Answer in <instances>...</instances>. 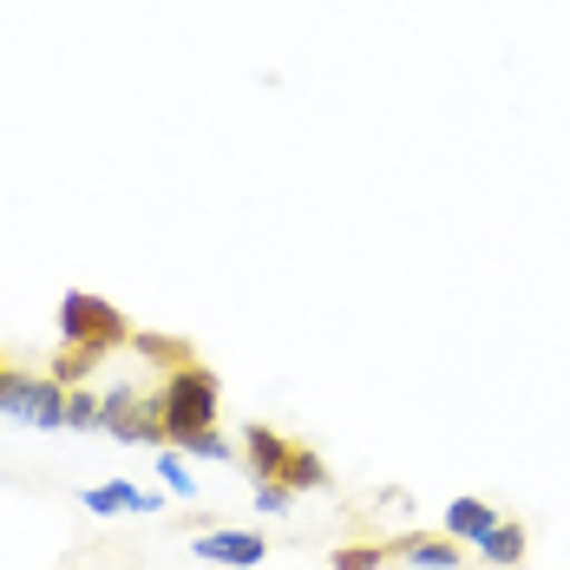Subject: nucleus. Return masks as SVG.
Wrapping results in <instances>:
<instances>
[{
    "mask_svg": "<svg viewBox=\"0 0 570 570\" xmlns=\"http://www.w3.org/2000/svg\"><path fill=\"white\" fill-rule=\"evenodd\" d=\"M256 505H263V512H288V505H295V492H288L283 479H256Z\"/></svg>",
    "mask_w": 570,
    "mask_h": 570,
    "instance_id": "4468645a",
    "label": "nucleus"
},
{
    "mask_svg": "<svg viewBox=\"0 0 570 570\" xmlns=\"http://www.w3.org/2000/svg\"><path fill=\"white\" fill-rule=\"evenodd\" d=\"M99 361H106V354H92V347H66V342H59V354H53V367H47V374H53L59 387H79V381H86V374H92Z\"/></svg>",
    "mask_w": 570,
    "mask_h": 570,
    "instance_id": "9b49d317",
    "label": "nucleus"
},
{
    "mask_svg": "<svg viewBox=\"0 0 570 570\" xmlns=\"http://www.w3.org/2000/svg\"><path fill=\"white\" fill-rule=\"evenodd\" d=\"M440 524H446V538H453V544H479V538H485V531L499 524V512H492L485 499H453Z\"/></svg>",
    "mask_w": 570,
    "mask_h": 570,
    "instance_id": "6e6552de",
    "label": "nucleus"
},
{
    "mask_svg": "<svg viewBox=\"0 0 570 570\" xmlns=\"http://www.w3.org/2000/svg\"><path fill=\"white\" fill-rule=\"evenodd\" d=\"M0 374H7V354H0Z\"/></svg>",
    "mask_w": 570,
    "mask_h": 570,
    "instance_id": "f3484780",
    "label": "nucleus"
},
{
    "mask_svg": "<svg viewBox=\"0 0 570 570\" xmlns=\"http://www.w3.org/2000/svg\"><path fill=\"white\" fill-rule=\"evenodd\" d=\"M381 558H387V551H374V544H361V551H342V558H335V570H374Z\"/></svg>",
    "mask_w": 570,
    "mask_h": 570,
    "instance_id": "dca6fc26",
    "label": "nucleus"
},
{
    "mask_svg": "<svg viewBox=\"0 0 570 570\" xmlns=\"http://www.w3.org/2000/svg\"><path fill=\"white\" fill-rule=\"evenodd\" d=\"M0 420H20V426H66V387L53 374H27V367H7L0 374Z\"/></svg>",
    "mask_w": 570,
    "mask_h": 570,
    "instance_id": "7ed1b4c3",
    "label": "nucleus"
},
{
    "mask_svg": "<svg viewBox=\"0 0 570 570\" xmlns=\"http://www.w3.org/2000/svg\"><path fill=\"white\" fill-rule=\"evenodd\" d=\"M158 472H165V492L171 499H197V472L184 465V446H158Z\"/></svg>",
    "mask_w": 570,
    "mask_h": 570,
    "instance_id": "f8f14e48",
    "label": "nucleus"
},
{
    "mask_svg": "<svg viewBox=\"0 0 570 570\" xmlns=\"http://www.w3.org/2000/svg\"><path fill=\"white\" fill-rule=\"evenodd\" d=\"M283 485H288V492H328V485H335V472L322 465V453H308V446H288Z\"/></svg>",
    "mask_w": 570,
    "mask_h": 570,
    "instance_id": "9d476101",
    "label": "nucleus"
},
{
    "mask_svg": "<svg viewBox=\"0 0 570 570\" xmlns=\"http://www.w3.org/2000/svg\"><path fill=\"white\" fill-rule=\"evenodd\" d=\"M165 394V446H190L204 433H217V406H224V381L204 367V361H177L171 381L158 387Z\"/></svg>",
    "mask_w": 570,
    "mask_h": 570,
    "instance_id": "f257e3e1",
    "label": "nucleus"
},
{
    "mask_svg": "<svg viewBox=\"0 0 570 570\" xmlns=\"http://www.w3.org/2000/svg\"><path fill=\"white\" fill-rule=\"evenodd\" d=\"M184 453H190V459H229V440H224V433H204V440H190Z\"/></svg>",
    "mask_w": 570,
    "mask_h": 570,
    "instance_id": "2eb2a0df",
    "label": "nucleus"
},
{
    "mask_svg": "<svg viewBox=\"0 0 570 570\" xmlns=\"http://www.w3.org/2000/svg\"><path fill=\"white\" fill-rule=\"evenodd\" d=\"M243 465H249V479H283L288 440L276 426H256V420H249V433H243Z\"/></svg>",
    "mask_w": 570,
    "mask_h": 570,
    "instance_id": "423d86ee",
    "label": "nucleus"
},
{
    "mask_svg": "<svg viewBox=\"0 0 570 570\" xmlns=\"http://www.w3.org/2000/svg\"><path fill=\"white\" fill-rule=\"evenodd\" d=\"M106 406V433L125 446H165V394H145L138 381H125L99 400Z\"/></svg>",
    "mask_w": 570,
    "mask_h": 570,
    "instance_id": "20e7f679",
    "label": "nucleus"
},
{
    "mask_svg": "<svg viewBox=\"0 0 570 570\" xmlns=\"http://www.w3.org/2000/svg\"><path fill=\"white\" fill-rule=\"evenodd\" d=\"M66 426H79V433H99V426H106V406H99V394H86V387H66Z\"/></svg>",
    "mask_w": 570,
    "mask_h": 570,
    "instance_id": "ddd939ff",
    "label": "nucleus"
},
{
    "mask_svg": "<svg viewBox=\"0 0 570 570\" xmlns=\"http://www.w3.org/2000/svg\"><path fill=\"white\" fill-rule=\"evenodd\" d=\"M197 558L204 564H224V570H256L269 558V538L263 531H204L197 538Z\"/></svg>",
    "mask_w": 570,
    "mask_h": 570,
    "instance_id": "39448f33",
    "label": "nucleus"
},
{
    "mask_svg": "<svg viewBox=\"0 0 570 570\" xmlns=\"http://www.w3.org/2000/svg\"><path fill=\"white\" fill-rule=\"evenodd\" d=\"M394 558H406V564L420 570H459V544L453 538H426V531H413V538H400V544H387Z\"/></svg>",
    "mask_w": 570,
    "mask_h": 570,
    "instance_id": "1a4fd4ad",
    "label": "nucleus"
},
{
    "mask_svg": "<svg viewBox=\"0 0 570 570\" xmlns=\"http://www.w3.org/2000/svg\"><path fill=\"white\" fill-rule=\"evenodd\" d=\"M524 544H531V531H524V524H518V518H499V524H492V531H485V538H479V544H472V551H479V558H485V564L512 570V564H524Z\"/></svg>",
    "mask_w": 570,
    "mask_h": 570,
    "instance_id": "0eeeda50",
    "label": "nucleus"
},
{
    "mask_svg": "<svg viewBox=\"0 0 570 570\" xmlns=\"http://www.w3.org/2000/svg\"><path fill=\"white\" fill-rule=\"evenodd\" d=\"M59 342H66V347H92V354H112L118 342H131L125 308L106 302V295L66 288V295H59Z\"/></svg>",
    "mask_w": 570,
    "mask_h": 570,
    "instance_id": "f03ea898",
    "label": "nucleus"
}]
</instances>
